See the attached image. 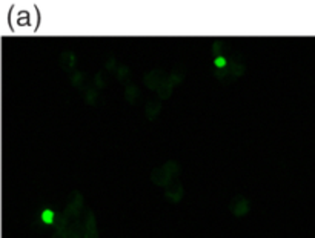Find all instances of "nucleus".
Masks as SVG:
<instances>
[{
	"label": "nucleus",
	"mask_w": 315,
	"mask_h": 238,
	"mask_svg": "<svg viewBox=\"0 0 315 238\" xmlns=\"http://www.w3.org/2000/svg\"><path fill=\"white\" fill-rule=\"evenodd\" d=\"M178 171H180V168L175 161H168L163 166H159L151 172V180L157 186L168 187L171 183H174L175 177L178 175Z\"/></svg>",
	"instance_id": "nucleus-1"
},
{
	"label": "nucleus",
	"mask_w": 315,
	"mask_h": 238,
	"mask_svg": "<svg viewBox=\"0 0 315 238\" xmlns=\"http://www.w3.org/2000/svg\"><path fill=\"white\" fill-rule=\"evenodd\" d=\"M159 111H160V105H159V103H149L148 108H146L148 118H149V120H154V118L157 117Z\"/></svg>",
	"instance_id": "nucleus-5"
},
{
	"label": "nucleus",
	"mask_w": 315,
	"mask_h": 238,
	"mask_svg": "<svg viewBox=\"0 0 315 238\" xmlns=\"http://www.w3.org/2000/svg\"><path fill=\"white\" fill-rule=\"evenodd\" d=\"M183 195H185V189L180 181H174L165 189V198L171 203H178L183 198Z\"/></svg>",
	"instance_id": "nucleus-3"
},
{
	"label": "nucleus",
	"mask_w": 315,
	"mask_h": 238,
	"mask_svg": "<svg viewBox=\"0 0 315 238\" xmlns=\"http://www.w3.org/2000/svg\"><path fill=\"white\" fill-rule=\"evenodd\" d=\"M83 238H99V232L96 227V218L91 210L85 213L83 220Z\"/></svg>",
	"instance_id": "nucleus-4"
},
{
	"label": "nucleus",
	"mask_w": 315,
	"mask_h": 238,
	"mask_svg": "<svg viewBox=\"0 0 315 238\" xmlns=\"http://www.w3.org/2000/svg\"><path fill=\"white\" fill-rule=\"evenodd\" d=\"M249 209H251L249 200L243 195H235L229 203V210L232 212L234 217H243L249 212Z\"/></svg>",
	"instance_id": "nucleus-2"
}]
</instances>
